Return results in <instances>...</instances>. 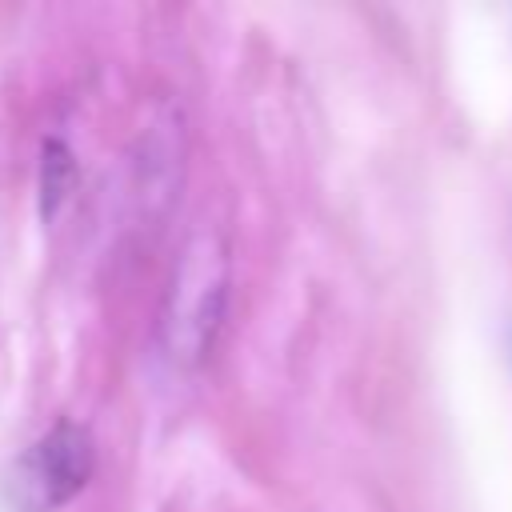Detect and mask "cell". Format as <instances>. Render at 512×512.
Masks as SVG:
<instances>
[{
    "instance_id": "cell-1",
    "label": "cell",
    "mask_w": 512,
    "mask_h": 512,
    "mask_svg": "<svg viewBox=\"0 0 512 512\" xmlns=\"http://www.w3.org/2000/svg\"><path fill=\"white\" fill-rule=\"evenodd\" d=\"M228 304V248L212 228L192 232L172 272L160 308V344L176 368H196L224 320Z\"/></svg>"
},
{
    "instance_id": "cell-2",
    "label": "cell",
    "mask_w": 512,
    "mask_h": 512,
    "mask_svg": "<svg viewBox=\"0 0 512 512\" xmlns=\"http://www.w3.org/2000/svg\"><path fill=\"white\" fill-rule=\"evenodd\" d=\"M96 452L80 424H56L32 440L4 472V500L12 512H56L92 480Z\"/></svg>"
},
{
    "instance_id": "cell-3",
    "label": "cell",
    "mask_w": 512,
    "mask_h": 512,
    "mask_svg": "<svg viewBox=\"0 0 512 512\" xmlns=\"http://www.w3.org/2000/svg\"><path fill=\"white\" fill-rule=\"evenodd\" d=\"M180 116L164 112L160 120H152V128L144 132V148L136 160V200L144 204L148 216H160L176 192L180 180Z\"/></svg>"
},
{
    "instance_id": "cell-4",
    "label": "cell",
    "mask_w": 512,
    "mask_h": 512,
    "mask_svg": "<svg viewBox=\"0 0 512 512\" xmlns=\"http://www.w3.org/2000/svg\"><path fill=\"white\" fill-rule=\"evenodd\" d=\"M72 184V156L60 140L44 144V164H40V196H44V216H52L60 208V200L68 196Z\"/></svg>"
}]
</instances>
